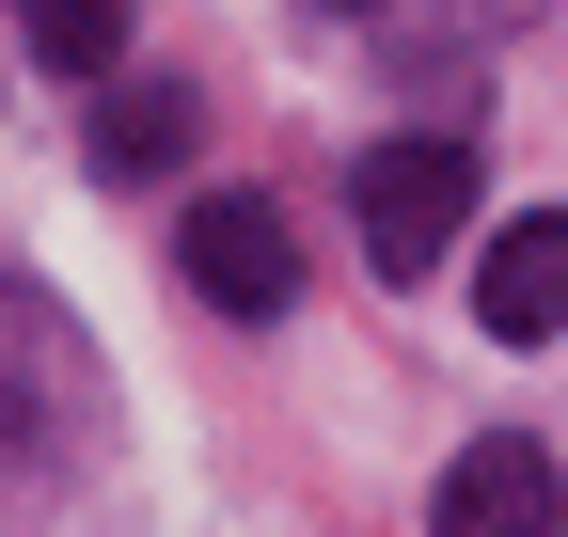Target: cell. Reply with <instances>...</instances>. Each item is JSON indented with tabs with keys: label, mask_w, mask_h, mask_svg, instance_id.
I'll use <instances>...</instances> for the list:
<instances>
[{
	"label": "cell",
	"mask_w": 568,
	"mask_h": 537,
	"mask_svg": "<svg viewBox=\"0 0 568 537\" xmlns=\"http://www.w3.org/2000/svg\"><path fill=\"white\" fill-rule=\"evenodd\" d=\"M347 206H364L379 285H410V268H443L458 222H474V143H458V126H395V143L347 159Z\"/></svg>",
	"instance_id": "cell-1"
},
{
	"label": "cell",
	"mask_w": 568,
	"mask_h": 537,
	"mask_svg": "<svg viewBox=\"0 0 568 537\" xmlns=\"http://www.w3.org/2000/svg\"><path fill=\"white\" fill-rule=\"evenodd\" d=\"M174 268H190V301H222V316H284L301 301V237H284L268 190H205L174 222Z\"/></svg>",
	"instance_id": "cell-2"
},
{
	"label": "cell",
	"mask_w": 568,
	"mask_h": 537,
	"mask_svg": "<svg viewBox=\"0 0 568 537\" xmlns=\"http://www.w3.org/2000/svg\"><path fill=\"white\" fill-rule=\"evenodd\" d=\"M426 537H568V475H552V443H521V427L458 443L443 490H426Z\"/></svg>",
	"instance_id": "cell-3"
},
{
	"label": "cell",
	"mask_w": 568,
	"mask_h": 537,
	"mask_svg": "<svg viewBox=\"0 0 568 537\" xmlns=\"http://www.w3.org/2000/svg\"><path fill=\"white\" fill-rule=\"evenodd\" d=\"M474 316H489V348H552V332H568V206H521L506 237H489Z\"/></svg>",
	"instance_id": "cell-4"
},
{
	"label": "cell",
	"mask_w": 568,
	"mask_h": 537,
	"mask_svg": "<svg viewBox=\"0 0 568 537\" xmlns=\"http://www.w3.org/2000/svg\"><path fill=\"white\" fill-rule=\"evenodd\" d=\"M190 143H205V111H190L174 80H126V95H95V126H80L95 190H159V174H174Z\"/></svg>",
	"instance_id": "cell-5"
},
{
	"label": "cell",
	"mask_w": 568,
	"mask_h": 537,
	"mask_svg": "<svg viewBox=\"0 0 568 537\" xmlns=\"http://www.w3.org/2000/svg\"><path fill=\"white\" fill-rule=\"evenodd\" d=\"M32 48L63 63V80H111V48H126V0H32Z\"/></svg>",
	"instance_id": "cell-6"
}]
</instances>
